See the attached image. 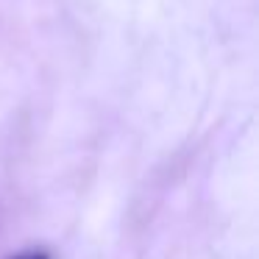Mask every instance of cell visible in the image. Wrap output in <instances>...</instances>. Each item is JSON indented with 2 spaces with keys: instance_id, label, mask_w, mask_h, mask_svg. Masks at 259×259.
Masks as SVG:
<instances>
[{
  "instance_id": "1",
  "label": "cell",
  "mask_w": 259,
  "mask_h": 259,
  "mask_svg": "<svg viewBox=\"0 0 259 259\" xmlns=\"http://www.w3.org/2000/svg\"><path fill=\"white\" fill-rule=\"evenodd\" d=\"M12 259H51L45 251H31V253H20V256H12Z\"/></svg>"
}]
</instances>
